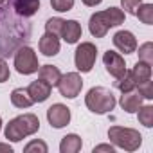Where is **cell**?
Segmentation results:
<instances>
[{"mask_svg": "<svg viewBox=\"0 0 153 153\" xmlns=\"http://www.w3.org/2000/svg\"><path fill=\"white\" fill-rule=\"evenodd\" d=\"M31 38V24L27 18L9 9V4L0 6V58H7L18 47L27 45Z\"/></svg>", "mask_w": 153, "mask_h": 153, "instance_id": "1", "label": "cell"}, {"mask_svg": "<svg viewBox=\"0 0 153 153\" xmlns=\"http://www.w3.org/2000/svg\"><path fill=\"white\" fill-rule=\"evenodd\" d=\"M124 22V11L119 7H108L105 11H97L88 20L90 34L96 38H105L112 27H117Z\"/></svg>", "mask_w": 153, "mask_h": 153, "instance_id": "2", "label": "cell"}, {"mask_svg": "<svg viewBox=\"0 0 153 153\" xmlns=\"http://www.w3.org/2000/svg\"><path fill=\"white\" fill-rule=\"evenodd\" d=\"M40 130V119L34 115V114H24V115H18L15 119H11L7 124H6V139L13 140V142H18L22 139H25L27 135H33Z\"/></svg>", "mask_w": 153, "mask_h": 153, "instance_id": "3", "label": "cell"}, {"mask_svg": "<svg viewBox=\"0 0 153 153\" xmlns=\"http://www.w3.org/2000/svg\"><path fill=\"white\" fill-rule=\"evenodd\" d=\"M85 105L94 114H108L115 108V97L112 90L105 87H94L85 96Z\"/></svg>", "mask_w": 153, "mask_h": 153, "instance_id": "4", "label": "cell"}, {"mask_svg": "<svg viewBox=\"0 0 153 153\" xmlns=\"http://www.w3.org/2000/svg\"><path fill=\"white\" fill-rule=\"evenodd\" d=\"M108 139H110L115 146H119V148H123V149H126V151H135V149H139V146H140V142H142V135H140L137 130H133V128H124V126H112V128L108 130Z\"/></svg>", "mask_w": 153, "mask_h": 153, "instance_id": "5", "label": "cell"}, {"mask_svg": "<svg viewBox=\"0 0 153 153\" xmlns=\"http://www.w3.org/2000/svg\"><path fill=\"white\" fill-rule=\"evenodd\" d=\"M15 68H16V72H20L24 76L38 72V68H40L38 56L29 45H22V47L16 49V52H15Z\"/></svg>", "mask_w": 153, "mask_h": 153, "instance_id": "6", "label": "cell"}, {"mask_svg": "<svg viewBox=\"0 0 153 153\" xmlns=\"http://www.w3.org/2000/svg\"><path fill=\"white\" fill-rule=\"evenodd\" d=\"M97 58V49L92 42H83L74 52V63L79 72H90Z\"/></svg>", "mask_w": 153, "mask_h": 153, "instance_id": "7", "label": "cell"}, {"mask_svg": "<svg viewBox=\"0 0 153 153\" xmlns=\"http://www.w3.org/2000/svg\"><path fill=\"white\" fill-rule=\"evenodd\" d=\"M59 88V94L67 99H74L78 97L81 88H83V79L78 72H67V74H61V78L56 85Z\"/></svg>", "mask_w": 153, "mask_h": 153, "instance_id": "8", "label": "cell"}, {"mask_svg": "<svg viewBox=\"0 0 153 153\" xmlns=\"http://www.w3.org/2000/svg\"><path fill=\"white\" fill-rule=\"evenodd\" d=\"M103 63L106 67V72L110 76H114L115 79H119L121 76H124V72H126L124 58L119 52H115V51H106L105 56H103Z\"/></svg>", "mask_w": 153, "mask_h": 153, "instance_id": "9", "label": "cell"}, {"mask_svg": "<svg viewBox=\"0 0 153 153\" xmlns=\"http://www.w3.org/2000/svg\"><path fill=\"white\" fill-rule=\"evenodd\" d=\"M47 121L52 128H63L70 123V108H67L61 103L52 105L47 110Z\"/></svg>", "mask_w": 153, "mask_h": 153, "instance_id": "10", "label": "cell"}, {"mask_svg": "<svg viewBox=\"0 0 153 153\" xmlns=\"http://www.w3.org/2000/svg\"><path fill=\"white\" fill-rule=\"evenodd\" d=\"M112 40H114V45L124 54H131L137 51V40H135L133 33H130V31H124V29L117 31Z\"/></svg>", "mask_w": 153, "mask_h": 153, "instance_id": "11", "label": "cell"}, {"mask_svg": "<svg viewBox=\"0 0 153 153\" xmlns=\"http://www.w3.org/2000/svg\"><path fill=\"white\" fill-rule=\"evenodd\" d=\"M9 6L16 15L24 18H31L40 9V0H9Z\"/></svg>", "mask_w": 153, "mask_h": 153, "instance_id": "12", "label": "cell"}, {"mask_svg": "<svg viewBox=\"0 0 153 153\" xmlns=\"http://www.w3.org/2000/svg\"><path fill=\"white\" fill-rule=\"evenodd\" d=\"M38 47H40V52H42L43 56H47V58L56 56V54L59 52V36L54 34V33L45 31V34L40 38Z\"/></svg>", "mask_w": 153, "mask_h": 153, "instance_id": "13", "label": "cell"}, {"mask_svg": "<svg viewBox=\"0 0 153 153\" xmlns=\"http://www.w3.org/2000/svg\"><path fill=\"white\" fill-rule=\"evenodd\" d=\"M142 101H144V97L139 94L137 88H133V90H130V92H123L119 105H121V108H123L124 112L135 114V112L142 106Z\"/></svg>", "mask_w": 153, "mask_h": 153, "instance_id": "14", "label": "cell"}, {"mask_svg": "<svg viewBox=\"0 0 153 153\" xmlns=\"http://www.w3.org/2000/svg\"><path fill=\"white\" fill-rule=\"evenodd\" d=\"M51 90H52V87H51L47 81H43V79H36V81H33V83L27 87V92H29V96L33 97L34 103H43V101H47L49 96H51Z\"/></svg>", "mask_w": 153, "mask_h": 153, "instance_id": "15", "label": "cell"}, {"mask_svg": "<svg viewBox=\"0 0 153 153\" xmlns=\"http://www.w3.org/2000/svg\"><path fill=\"white\" fill-rule=\"evenodd\" d=\"M59 38H63L67 43H78V40L81 38V25L78 20H65Z\"/></svg>", "mask_w": 153, "mask_h": 153, "instance_id": "16", "label": "cell"}, {"mask_svg": "<svg viewBox=\"0 0 153 153\" xmlns=\"http://www.w3.org/2000/svg\"><path fill=\"white\" fill-rule=\"evenodd\" d=\"M130 74H131V78H133V81H135V87H137V85H140V83L151 79V65L139 59V61L133 65V68L130 70Z\"/></svg>", "mask_w": 153, "mask_h": 153, "instance_id": "17", "label": "cell"}, {"mask_svg": "<svg viewBox=\"0 0 153 153\" xmlns=\"http://www.w3.org/2000/svg\"><path fill=\"white\" fill-rule=\"evenodd\" d=\"M83 142H81V137L76 135V133H68L61 139V144H59V151L61 153H78L81 149Z\"/></svg>", "mask_w": 153, "mask_h": 153, "instance_id": "18", "label": "cell"}, {"mask_svg": "<svg viewBox=\"0 0 153 153\" xmlns=\"http://www.w3.org/2000/svg\"><path fill=\"white\" fill-rule=\"evenodd\" d=\"M38 76H40V79L47 81L51 87H56L58 81H59V78H61V72L54 65H43V67L38 68Z\"/></svg>", "mask_w": 153, "mask_h": 153, "instance_id": "19", "label": "cell"}, {"mask_svg": "<svg viewBox=\"0 0 153 153\" xmlns=\"http://www.w3.org/2000/svg\"><path fill=\"white\" fill-rule=\"evenodd\" d=\"M11 105L16 108H29L31 105H34V101L29 96L27 88H15L11 92Z\"/></svg>", "mask_w": 153, "mask_h": 153, "instance_id": "20", "label": "cell"}, {"mask_svg": "<svg viewBox=\"0 0 153 153\" xmlns=\"http://www.w3.org/2000/svg\"><path fill=\"white\" fill-rule=\"evenodd\" d=\"M135 16H139V20L142 24L151 25L153 24V4H140L137 13H135Z\"/></svg>", "mask_w": 153, "mask_h": 153, "instance_id": "21", "label": "cell"}, {"mask_svg": "<svg viewBox=\"0 0 153 153\" xmlns=\"http://www.w3.org/2000/svg\"><path fill=\"white\" fill-rule=\"evenodd\" d=\"M137 112H139V123L144 124L146 128H151L153 126V106L151 105H142Z\"/></svg>", "mask_w": 153, "mask_h": 153, "instance_id": "22", "label": "cell"}, {"mask_svg": "<svg viewBox=\"0 0 153 153\" xmlns=\"http://www.w3.org/2000/svg\"><path fill=\"white\" fill-rule=\"evenodd\" d=\"M115 88H119L121 92H130V90L135 88V81H133V78H131L130 70H126L124 76H121V78L115 81Z\"/></svg>", "mask_w": 153, "mask_h": 153, "instance_id": "23", "label": "cell"}, {"mask_svg": "<svg viewBox=\"0 0 153 153\" xmlns=\"http://www.w3.org/2000/svg\"><path fill=\"white\" fill-rule=\"evenodd\" d=\"M139 59L149 65L153 63V43L151 42H146L139 47Z\"/></svg>", "mask_w": 153, "mask_h": 153, "instance_id": "24", "label": "cell"}, {"mask_svg": "<svg viewBox=\"0 0 153 153\" xmlns=\"http://www.w3.org/2000/svg\"><path fill=\"white\" fill-rule=\"evenodd\" d=\"M63 18H58V16H54V18H49L47 22H45V31H49V33H54V34H58L59 36V33H61V27H63Z\"/></svg>", "mask_w": 153, "mask_h": 153, "instance_id": "25", "label": "cell"}, {"mask_svg": "<svg viewBox=\"0 0 153 153\" xmlns=\"http://www.w3.org/2000/svg\"><path fill=\"white\" fill-rule=\"evenodd\" d=\"M51 6L58 13H67L74 7V0H51Z\"/></svg>", "mask_w": 153, "mask_h": 153, "instance_id": "26", "label": "cell"}, {"mask_svg": "<svg viewBox=\"0 0 153 153\" xmlns=\"http://www.w3.org/2000/svg\"><path fill=\"white\" fill-rule=\"evenodd\" d=\"M135 88L139 90V94H140L144 99H153V81H151V79H148V81L137 85Z\"/></svg>", "mask_w": 153, "mask_h": 153, "instance_id": "27", "label": "cell"}, {"mask_svg": "<svg viewBox=\"0 0 153 153\" xmlns=\"http://www.w3.org/2000/svg\"><path fill=\"white\" fill-rule=\"evenodd\" d=\"M24 151L25 153H33V151H40V153H47V144L43 142V140H38V139H34V140H31L25 148H24Z\"/></svg>", "mask_w": 153, "mask_h": 153, "instance_id": "28", "label": "cell"}, {"mask_svg": "<svg viewBox=\"0 0 153 153\" xmlns=\"http://www.w3.org/2000/svg\"><path fill=\"white\" fill-rule=\"evenodd\" d=\"M140 4H142V0H121L123 9H124L126 13H130V15H135Z\"/></svg>", "mask_w": 153, "mask_h": 153, "instance_id": "29", "label": "cell"}, {"mask_svg": "<svg viewBox=\"0 0 153 153\" xmlns=\"http://www.w3.org/2000/svg\"><path fill=\"white\" fill-rule=\"evenodd\" d=\"M9 79V65L4 61V58H0V83H6Z\"/></svg>", "mask_w": 153, "mask_h": 153, "instance_id": "30", "label": "cell"}, {"mask_svg": "<svg viewBox=\"0 0 153 153\" xmlns=\"http://www.w3.org/2000/svg\"><path fill=\"white\" fill-rule=\"evenodd\" d=\"M97 151H110V153H114V146L112 144H99V146L94 148V153H97Z\"/></svg>", "mask_w": 153, "mask_h": 153, "instance_id": "31", "label": "cell"}, {"mask_svg": "<svg viewBox=\"0 0 153 153\" xmlns=\"http://www.w3.org/2000/svg\"><path fill=\"white\" fill-rule=\"evenodd\" d=\"M81 2L85 4V6H88V7H96V6H99L103 0H81Z\"/></svg>", "mask_w": 153, "mask_h": 153, "instance_id": "32", "label": "cell"}, {"mask_svg": "<svg viewBox=\"0 0 153 153\" xmlns=\"http://www.w3.org/2000/svg\"><path fill=\"white\" fill-rule=\"evenodd\" d=\"M0 151H6V153H13V148L9 144H0Z\"/></svg>", "mask_w": 153, "mask_h": 153, "instance_id": "33", "label": "cell"}, {"mask_svg": "<svg viewBox=\"0 0 153 153\" xmlns=\"http://www.w3.org/2000/svg\"><path fill=\"white\" fill-rule=\"evenodd\" d=\"M7 2V0H0V6H2V4H6Z\"/></svg>", "mask_w": 153, "mask_h": 153, "instance_id": "34", "label": "cell"}, {"mask_svg": "<svg viewBox=\"0 0 153 153\" xmlns=\"http://www.w3.org/2000/svg\"><path fill=\"white\" fill-rule=\"evenodd\" d=\"M0 130H2V117H0Z\"/></svg>", "mask_w": 153, "mask_h": 153, "instance_id": "35", "label": "cell"}]
</instances>
